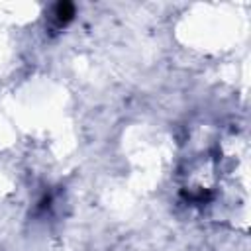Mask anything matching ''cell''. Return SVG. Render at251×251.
I'll use <instances>...</instances> for the list:
<instances>
[{
    "instance_id": "obj_1",
    "label": "cell",
    "mask_w": 251,
    "mask_h": 251,
    "mask_svg": "<svg viewBox=\"0 0 251 251\" xmlns=\"http://www.w3.org/2000/svg\"><path fill=\"white\" fill-rule=\"evenodd\" d=\"M53 16H55V20H57L59 24H65V22H69V20L75 16V6H73L71 2H59V4L55 6Z\"/></svg>"
}]
</instances>
